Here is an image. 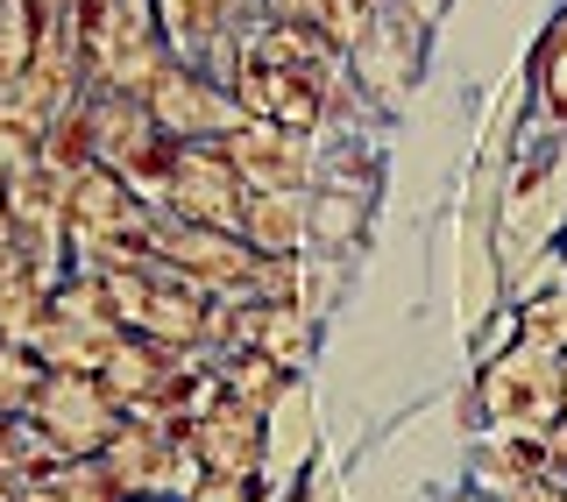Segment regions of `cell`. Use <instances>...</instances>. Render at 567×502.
Returning a JSON list of instances; mask_svg holds the SVG:
<instances>
[{
	"instance_id": "8",
	"label": "cell",
	"mask_w": 567,
	"mask_h": 502,
	"mask_svg": "<svg viewBox=\"0 0 567 502\" xmlns=\"http://www.w3.org/2000/svg\"><path fill=\"white\" fill-rule=\"evenodd\" d=\"M79 114V128H85V149H93V164L100 170H121L128 177L150 149H164V128H156V114H150V100L142 93H106V85H85V100L71 106Z\"/></svg>"
},
{
	"instance_id": "4",
	"label": "cell",
	"mask_w": 567,
	"mask_h": 502,
	"mask_svg": "<svg viewBox=\"0 0 567 502\" xmlns=\"http://www.w3.org/2000/svg\"><path fill=\"white\" fill-rule=\"evenodd\" d=\"M150 255L164 262L171 276H185L192 291H206V297H235V291L256 283V248H248L241 234H227V227H192V220L156 212Z\"/></svg>"
},
{
	"instance_id": "25",
	"label": "cell",
	"mask_w": 567,
	"mask_h": 502,
	"mask_svg": "<svg viewBox=\"0 0 567 502\" xmlns=\"http://www.w3.org/2000/svg\"><path fill=\"white\" fill-rule=\"evenodd\" d=\"M22 502H58V481H22Z\"/></svg>"
},
{
	"instance_id": "12",
	"label": "cell",
	"mask_w": 567,
	"mask_h": 502,
	"mask_svg": "<svg viewBox=\"0 0 567 502\" xmlns=\"http://www.w3.org/2000/svg\"><path fill=\"white\" fill-rule=\"evenodd\" d=\"M241 241L256 248V255H298V248H306V199H298V191H248Z\"/></svg>"
},
{
	"instance_id": "18",
	"label": "cell",
	"mask_w": 567,
	"mask_h": 502,
	"mask_svg": "<svg viewBox=\"0 0 567 502\" xmlns=\"http://www.w3.org/2000/svg\"><path fill=\"white\" fill-rule=\"evenodd\" d=\"M50 481H58V502H128V489L106 474V460H100V453L64 460V468L50 474Z\"/></svg>"
},
{
	"instance_id": "6",
	"label": "cell",
	"mask_w": 567,
	"mask_h": 502,
	"mask_svg": "<svg viewBox=\"0 0 567 502\" xmlns=\"http://www.w3.org/2000/svg\"><path fill=\"white\" fill-rule=\"evenodd\" d=\"M35 425H43L50 439H58L64 460L79 453H106V439L121 432V404L114 389L100 383V375H71V368H50V383L35 389Z\"/></svg>"
},
{
	"instance_id": "10",
	"label": "cell",
	"mask_w": 567,
	"mask_h": 502,
	"mask_svg": "<svg viewBox=\"0 0 567 502\" xmlns=\"http://www.w3.org/2000/svg\"><path fill=\"white\" fill-rule=\"evenodd\" d=\"M220 149L248 191H298V177H306V142L291 128H270V121H241Z\"/></svg>"
},
{
	"instance_id": "1",
	"label": "cell",
	"mask_w": 567,
	"mask_h": 502,
	"mask_svg": "<svg viewBox=\"0 0 567 502\" xmlns=\"http://www.w3.org/2000/svg\"><path fill=\"white\" fill-rule=\"evenodd\" d=\"M333 79H341V57H333L327 35L312 29H248L235 43V100L248 121H270V128L306 135L327 106Z\"/></svg>"
},
{
	"instance_id": "15",
	"label": "cell",
	"mask_w": 567,
	"mask_h": 502,
	"mask_svg": "<svg viewBox=\"0 0 567 502\" xmlns=\"http://www.w3.org/2000/svg\"><path fill=\"white\" fill-rule=\"evenodd\" d=\"M220 389L235 404H248V410H270L277 397H284V368L270 362V354H220Z\"/></svg>"
},
{
	"instance_id": "9",
	"label": "cell",
	"mask_w": 567,
	"mask_h": 502,
	"mask_svg": "<svg viewBox=\"0 0 567 502\" xmlns=\"http://www.w3.org/2000/svg\"><path fill=\"white\" fill-rule=\"evenodd\" d=\"M185 439L206 460V474H248L256 481V468H262V410H248L235 397H220L199 425H185Z\"/></svg>"
},
{
	"instance_id": "5",
	"label": "cell",
	"mask_w": 567,
	"mask_h": 502,
	"mask_svg": "<svg viewBox=\"0 0 567 502\" xmlns=\"http://www.w3.org/2000/svg\"><path fill=\"white\" fill-rule=\"evenodd\" d=\"M164 206H171V220L227 227V234H241L248 185H241V170L227 164L220 142H177V156H171V185H164Z\"/></svg>"
},
{
	"instance_id": "16",
	"label": "cell",
	"mask_w": 567,
	"mask_h": 502,
	"mask_svg": "<svg viewBox=\"0 0 567 502\" xmlns=\"http://www.w3.org/2000/svg\"><path fill=\"white\" fill-rule=\"evenodd\" d=\"M43 383H50L43 354L22 347V339H0V410H29Z\"/></svg>"
},
{
	"instance_id": "26",
	"label": "cell",
	"mask_w": 567,
	"mask_h": 502,
	"mask_svg": "<svg viewBox=\"0 0 567 502\" xmlns=\"http://www.w3.org/2000/svg\"><path fill=\"white\" fill-rule=\"evenodd\" d=\"M0 502H22V481H8V474H0Z\"/></svg>"
},
{
	"instance_id": "24",
	"label": "cell",
	"mask_w": 567,
	"mask_h": 502,
	"mask_svg": "<svg viewBox=\"0 0 567 502\" xmlns=\"http://www.w3.org/2000/svg\"><path fill=\"white\" fill-rule=\"evenodd\" d=\"M270 14L284 29H319L327 22V0H270Z\"/></svg>"
},
{
	"instance_id": "21",
	"label": "cell",
	"mask_w": 567,
	"mask_h": 502,
	"mask_svg": "<svg viewBox=\"0 0 567 502\" xmlns=\"http://www.w3.org/2000/svg\"><path fill=\"white\" fill-rule=\"evenodd\" d=\"M35 156H43V135H22V128H8V121H0V185H8V177H22Z\"/></svg>"
},
{
	"instance_id": "14",
	"label": "cell",
	"mask_w": 567,
	"mask_h": 502,
	"mask_svg": "<svg viewBox=\"0 0 567 502\" xmlns=\"http://www.w3.org/2000/svg\"><path fill=\"white\" fill-rule=\"evenodd\" d=\"M64 468V453H58V439L35 425V410H8L0 418V474L8 481H50Z\"/></svg>"
},
{
	"instance_id": "17",
	"label": "cell",
	"mask_w": 567,
	"mask_h": 502,
	"mask_svg": "<svg viewBox=\"0 0 567 502\" xmlns=\"http://www.w3.org/2000/svg\"><path fill=\"white\" fill-rule=\"evenodd\" d=\"M518 347H539V354H567V291H539L518 312Z\"/></svg>"
},
{
	"instance_id": "28",
	"label": "cell",
	"mask_w": 567,
	"mask_h": 502,
	"mask_svg": "<svg viewBox=\"0 0 567 502\" xmlns=\"http://www.w3.org/2000/svg\"><path fill=\"white\" fill-rule=\"evenodd\" d=\"M454 502H489V495H454Z\"/></svg>"
},
{
	"instance_id": "29",
	"label": "cell",
	"mask_w": 567,
	"mask_h": 502,
	"mask_svg": "<svg viewBox=\"0 0 567 502\" xmlns=\"http://www.w3.org/2000/svg\"><path fill=\"white\" fill-rule=\"evenodd\" d=\"M0 418H8V410H0Z\"/></svg>"
},
{
	"instance_id": "20",
	"label": "cell",
	"mask_w": 567,
	"mask_h": 502,
	"mask_svg": "<svg viewBox=\"0 0 567 502\" xmlns=\"http://www.w3.org/2000/svg\"><path fill=\"white\" fill-rule=\"evenodd\" d=\"M539 93L567 121V14L554 22V35H546V50H539Z\"/></svg>"
},
{
	"instance_id": "2",
	"label": "cell",
	"mask_w": 567,
	"mask_h": 502,
	"mask_svg": "<svg viewBox=\"0 0 567 502\" xmlns=\"http://www.w3.org/2000/svg\"><path fill=\"white\" fill-rule=\"evenodd\" d=\"M171 64V43L156 29V0H93L85 8V79L106 93H150Z\"/></svg>"
},
{
	"instance_id": "7",
	"label": "cell",
	"mask_w": 567,
	"mask_h": 502,
	"mask_svg": "<svg viewBox=\"0 0 567 502\" xmlns=\"http://www.w3.org/2000/svg\"><path fill=\"white\" fill-rule=\"evenodd\" d=\"M142 100H150L156 128H164L171 142H213V135L227 142V135H235L241 121H248V114H241V100L227 93V85H213L199 64H177V57L156 71V85H150Z\"/></svg>"
},
{
	"instance_id": "23",
	"label": "cell",
	"mask_w": 567,
	"mask_h": 502,
	"mask_svg": "<svg viewBox=\"0 0 567 502\" xmlns=\"http://www.w3.org/2000/svg\"><path fill=\"white\" fill-rule=\"evenodd\" d=\"M504 502H567V474H525L504 489Z\"/></svg>"
},
{
	"instance_id": "3",
	"label": "cell",
	"mask_w": 567,
	"mask_h": 502,
	"mask_svg": "<svg viewBox=\"0 0 567 502\" xmlns=\"http://www.w3.org/2000/svg\"><path fill=\"white\" fill-rule=\"evenodd\" d=\"M483 410L496 425V439L511 446H546V432L567 418L560 397V362L539 347H511L483 368Z\"/></svg>"
},
{
	"instance_id": "22",
	"label": "cell",
	"mask_w": 567,
	"mask_h": 502,
	"mask_svg": "<svg viewBox=\"0 0 567 502\" xmlns=\"http://www.w3.org/2000/svg\"><path fill=\"white\" fill-rule=\"evenodd\" d=\"M192 502H256V481L248 474H206L199 489H192Z\"/></svg>"
},
{
	"instance_id": "11",
	"label": "cell",
	"mask_w": 567,
	"mask_h": 502,
	"mask_svg": "<svg viewBox=\"0 0 567 502\" xmlns=\"http://www.w3.org/2000/svg\"><path fill=\"white\" fill-rule=\"evenodd\" d=\"M121 333L114 318H79V312H58L50 304V318L35 326L29 347L43 354V368H71V375H100L106 362H114V347H121Z\"/></svg>"
},
{
	"instance_id": "19",
	"label": "cell",
	"mask_w": 567,
	"mask_h": 502,
	"mask_svg": "<svg viewBox=\"0 0 567 502\" xmlns=\"http://www.w3.org/2000/svg\"><path fill=\"white\" fill-rule=\"evenodd\" d=\"M256 354H270L277 368H298V362H306V318H298V304H262Z\"/></svg>"
},
{
	"instance_id": "27",
	"label": "cell",
	"mask_w": 567,
	"mask_h": 502,
	"mask_svg": "<svg viewBox=\"0 0 567 502\" xmlns=\"http://www.w3.org/2000/svg\"><path fill=\"white\" fill-rule=\"evenodd\" d=\"M560 397H567V354H560Z\"/></svg>"
},
{
	"instance_id": "13",
	"label": "cell",
	"mask_w": 567,
	"mask_h": 502,
	"mask_svg": "<svg viewBox=\"0 0 567 502\" xmlns=\"http://www.w3.org/2000/svg\"><path fill=\"white\" fill-rule=\"evenodd\" d=\"M227 8L235 0H156V29H164L177 64H199L213 50V35L227 29Z\"/></svg>"
}]
</instances>
